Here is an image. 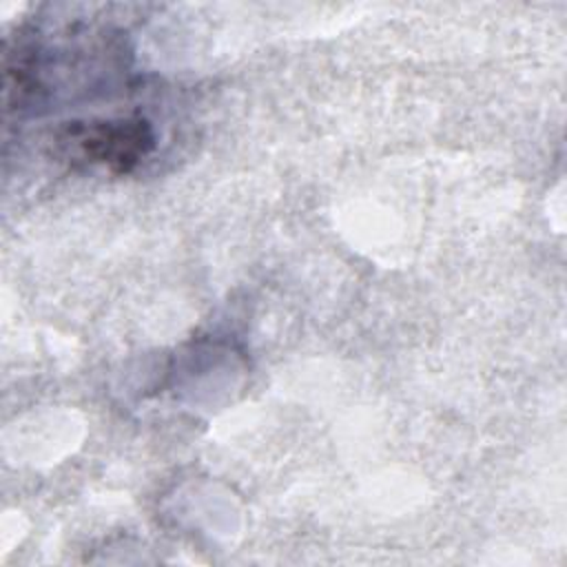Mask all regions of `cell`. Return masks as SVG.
Wrapping results in <instances>:
<instances>
[{"label": "cell", "instance_id": "cell-1", "mask_svg": "<svg viewBox=\"0 0 567 567\" xmlns=\"http://www.w3.org/2000/svg\"><path fill=\"white\" fill-rule=\"evenodd\" d=\"M58 142L71 159L128 173L153 151L155 135L146 120L120 117L75 124Z\"/></svg>", "mask_w": 567, "mask_h": 567}]
</instances>
